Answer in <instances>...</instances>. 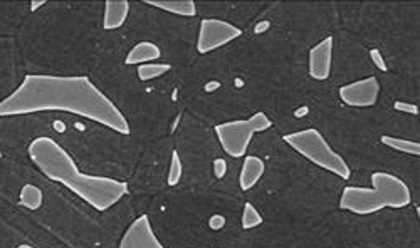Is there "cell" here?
Listing matches in <instances>:
<instances>
[{"instance_id":"1","label":"cell","mask_w":420,"mask_h":248,"mask_svg":"<svg viewBox=\"0 0 420 248\" xmlns=\"http://www.w3.org/2000/svg\"><path fill=\"white\" fill-rule=\"evenodd\" d=\"M39 111H64L128 134L130 124L108 96L86 76H27L0 102V116Z\"/></svg>"},{"instance_id":"2","label":"cell","mask_w":420,"mask_h":248,"mask_svg":"<svg viewBox=\"0 0 420 248\" xmlns=\"http://www.w3.org/2000/svg\"><path fill=\"white\" fill-rule=\"evenodd\" d=\"M29 156L49 180L68 186L98 212L110 210L126 196L128 186L113 178L84 175L66 149L51 138H37L31 143Z\"/></svg>"},{"instance_id":"3","label":"cell","mask_w":420,"mask_h":248,"mask_svg":"<svg viewBox=\"0 0 420 248\" xmlns=\"http://www.w3.org/2000/svg\"><path fill=\"white\" fill-rule=\"evenodd\" d=\"M412 203L407 183L385 171L372 175V188L347 186L340 198V208L355 215H372L384 208H405Z\"/></svg>"},{"instance_id":"4","label":"cell","mask_w":420,"mask_h":248,"mask_svg":"<svg viewBox=\"0 0 420 248\" xmlns=\"http://www.w3.org/2000/svg\"><path fill=\"white\" fill-rule=\"evenodd\" d=\"M284 141L294 151L305 156L308 161L315 163L316 166L333 173V175L340 176L342 180H348L350 175H352L347 161L330 146V143L326 141L318 129H303L298 131V133H289L284 136Z\"/></svg>"},{"instance_id":"5","label":"cell","mask_w":420,"mask_h":248,"mask_svg":"<svg viewBox=\"0 0 420 248\" xmlns=\"http://www.w3.org/2000/svg\"><path fill=\"white\" fill-rule=\"evenodd\" d=\"M273 123L264 112H256L249 119L227 121V123L217 124L216 134L226 154L231 158H242L249 149L252 136L269 129Z\"/></svg>"},{"instance_id":"6","label":"cell","mask_w":420,"mask_h":248,"mask_svg":"<svg viewBox=\"0 0 420 248\" xmlns=\"http://www.w3.org/2000/svg\"><path fill=\"white\" fill-rule=\"evenodd\" d=\"M242 34L239 27L221 18H204L200 22L197 50L200 54H209L212 50L221 49L229 42L236 41Z\"/></svg>"},{"instance_id":"7","label":"cell","mask_w":420,"mask_h":248,"mask_svg":"<svg viewBox=\"0 0 420 248\" xmlns=\"http://www.w3.org/2000/svg\"><path fill=\"white\" fill-rule=\"evenodd\" d=\"M380 96V82L377 77H365L360 81L350 82L340 89V97L347 106L372 107L377 104Z\"/></svg>"},{"instance_id":"8","label":"cell","mask_w":420,"mask_h":248,"mask_svg":"<svg viewBox=\"0 0 420 248\" xmlns=\"http://www.w3.org/2000/svg\"><path fill=\"white\" fill-rule=\"evenodd\" d=\"M118 248H165L158 242V238L153 232L150 220L147 215H142L130 225L128 230L125 232L121 238Z\"/></svg>"},{"instance_id":"9","label":"cell","mask_w":420,"mask_h":248,"mask_svg":"<svg viewBox=\"0 0 420 248\" xmlns=\"http://www.w3.org/2000/svg\"><path fill=\"white\" fill-rule=\"evenodd\" d=\"M331 59H333V37H326L315 48L310 49V76L315 81H326L331 74Z\"/></svg>"},{"instance_id":"10","label":"cell","mask_w":420,"mask_h":248,"mask_svg":"<svg viewBox=\"0 0 420 248\" xmlns=\"http://www.w3.org/2000/svg\"><path fill=\"white\" fill-rule=\"evenodd\" d=\"M130 14V2L126 0H108L105 4V17L103 27L106 31H116L125 24Z\"/></svg>"},{"instance_id":"11","label":"cell","mask_w":420,"mask_h":248,"mask_svg":"<svg viewBox=\"0 0 420 248\" xmlns=\"http://www.w3.org/2000/svg\"><path fill=\"white\" fill-rule=\"evenodd\" d=\"M266 170L264 161L258 156H246L244 165H242L241 176H239V186L242 191H249L256 186V183L263 178Z\"/></svg>"},{"instance_id":"12","label":"cell","mask_w":420,"mask_h":248,"mask_svg":"<svg viewBox=\"0 0 420 248\" xmlns=\"http://www.w3.org/2000/svg\"><path fill=\"white\" fill-rule=\"evenodd\" d=\"M162 58V49L158 48L153 42L143 41L138 42L133 49H130L128 55H126L125 63L128 65H142V64H150L155 63Z\"/></svg>"},{"instance_id":"13","label":"cell","mask_w":420,"mask_h":248,"mask_svg":"<svg viewBox=\"0 0 420 248\" xmlns=\"http://www.w3.org/2000/svg\"><path fill=\"white\" fill-rule=\"evenodd\" d=\"M147 4L182 17H194L197 14V4L194 0H147Z\"/></svg>"},{"instance_id":"14","label":"cell","mask_w":420,"mask_h":248,"mask_svg":"<svg viewBox=\"0 0 420 248\" xmlns=\"http://www.w3.org/2000/svg\"><path fill=\"white\" fill-rule=\"evenodd\" d=\"M380 141L389 146L395 151L410 154V156H420V143L417 141H410V139H402V138H395V136H382Z\"/></svg>"},{"instance_id":"15","label":"cell","mask_w":420,"mask_h":248,"mask_svg":"<svg viewBox=\"0 0 420 248\" xmlns=\"http://www.w3.org/2000/svg\"><path fill=\"white\" fill-rule=\"evenodd\" d=\"M170 64H165V63H150V64H142L138 65L137 69V74H138V79L140 81H152V79H157V77H162L165 76V74L170 71Z\"/></svg>"},{"instance_id":"16","label":"cell","mask_w":420,"mask_h":248,"mask_svg":"<svg viewBox=\"0 0 420 248\" xmlns=\"http://www.w3.org/2000/svg\"><path fill=\"white\" fill-rule=\"evenodd\" d=\"M21 203L27 210H37L42 205V191L36 185H26L21 191Z\"/></svg>"},{"instance_id":"17","label":"cell","mask_w":420,"mask_h":248,"mask_svg":"<svg viewBox=\"0 0 420 248\" xmlns=\"http://www.w3.org/2000/svg\"><path fill=\"white\" fill-rule=\"evenodd\" d=\"M261 223H263V215L256 210L251 201H247L244 210H242V228L244 230H252V228L259 227Z\"/></svg>"},{"instance_id":"18","label":"cell","mask_w":420,"mask_h":248,"mask_svg":"<svg viewBox=\"0 0 420 248\" xmlns=\"http://www.w3.org/2000/svg\"><path fill=\"white\" fill-rule=\"evenodd\" d=\"M182 175H184V166H182L179 153L174 151L172 153V160H170V170H168V185L170 186L179 185L182 180Z\"/></svg>"},{"instance_id":"19","label":"cell","mask_w":420,"mask_h":248,"mask_svg":"<svg viewBox=\"0 0 420 248\" xmlns=\"http://www.w3.org/2000/svg\"><path fill=\"white\" fill-rule=\"evenodd\" d=\"M394 107L397 111L400 112H407V114H412V116H419V106L412 104V102H402V101H397Z\"/></svg>"},{"instance_id":"20","label":"cell","mask_w":420,"mask_h":248,"mask_svg":"<svg viewBox=\"0 0 420 248\" xmlns=\"http://www.w3.org/2000/svg\"><path fill=\"white\" fill-rule=\"evenodd\" d=\"M370 58H372V60H373V64L377 65V69H380V71H387V64H385V59H384V55H382V53L378 49H372L370 50Z\"/></svg>"},{"instance_id":"21","label":"cell","mask_w":420,"mask_h":248,"mask_svg":"<svg viewBox=\"0 0 420 248\" xmlns=\"http://www.w3.org/2000/svg\"><path fill=\"white\" fill-rule=\"evenodd\" d=\"M226 170H227V165L226 161L224 160H216L214 161V173H216V178H224V175H226Z\"/></svg>"},{"instance_id":"22","label":"cell","mask_w":420,"mask_h":248,"mask_svg":"<svg viewBox=\"0 0 420 248\" xmlns=\"http://www.w3.org/2000/svg\"><path fill=\"white\" fill-rule=\"evenodd\" d=\"M269 27V22H264V24H261V26H258L256 27V34H259V32H263V31H266Z\"/></svg>"},{"instance_id":"23","label":"cell","mask_w":420,"mask_h":248,"mask_svg":"<svg viewBox=\"0 0 420 248\" xmlns=\"http://www.w3.org/2000/svg\"><path fill=\"white\" fill-rule=\"evenodd\" d=\"M44 4H46V2H42V0H41V2H39V0H37V2H32V4H31V7H32L31 11H37V7L44 6Z\"/></svg>"},{"instance_id":"24","label":"cell","mask_w":420,"mask_h":248,"mask_svg":"<svg viewBox=\"0 0 420 248\" xmlns=\"http://www.w3.org/2000/svg\"><path fill=\"white\" fill-rule=\"evenodd\" d=\"M17 248H34V247H31V245H27V243H24V245H19Z\"/></svg>"},{"instance_id":"25","label":"cell","mask_w":420,"mask_h":248,"mask_svg":"<svg viewBox=\"0 0 420 248\" xmlns=\"http://www.w3.org/2000/svg\"><path fill=\"white\" fill-rule=\"evenodd\" d=\"M0 156H2V154H0Z\"/></svg>"}]
</instances>
